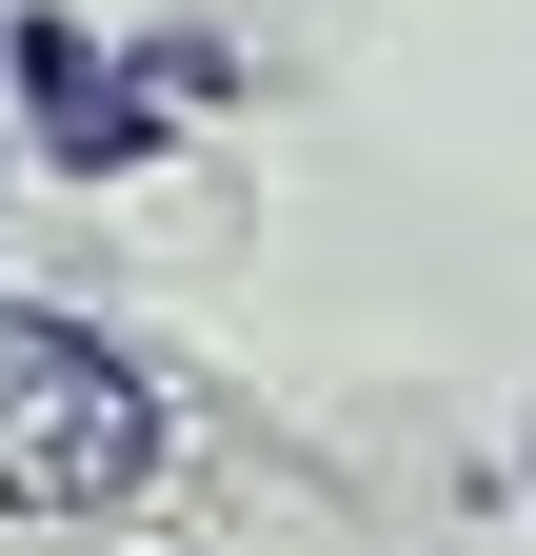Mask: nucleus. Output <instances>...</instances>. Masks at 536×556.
<instances>
[{
	"label": "nucleus",
	"mask_w": 536,
	"mask_h": 556,
	"mask_svg": "<svg viewBox=\"0 0 536 556\" xmlns=\"http://www.w3.org/2000/svg\"><path fill=\"white\" fill-rule=\"evenodd\" d=\"M140 457H159V397L100 338L0 318V497L21 517H100V497H140Z\"/></svg>",
	"instance_id": "obj_1"
}]
</instances>
